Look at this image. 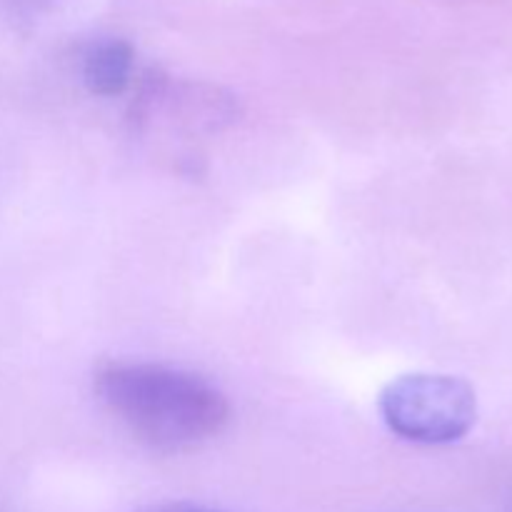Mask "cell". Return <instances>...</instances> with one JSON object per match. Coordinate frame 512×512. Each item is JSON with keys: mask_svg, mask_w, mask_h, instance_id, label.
<instances>
[{"mask_svg": "<svg viewBox=\"0 0 512 512\" xmlns=\"http://www.w3.org/2000/svg\"><path fill=\"white\" fill-rule=\"evenodd\" d=\"M100 403L155 453H185L218 438L230 420L223 390L205 375L145 360L105 363L95 373Z\"/></svg>", "mask_w": 512, "mask_h": 512, "instance_id": "1", "label": "cell"}, {"mask_svg": "<svg viewBox=\"0 0 512 512\" xmlns=\"http://www.w3.org/2000/svg\"><path fill=\"white\" fill-rule=\"evenodd\" d=\"M385 428L413 445H453L478 423V393L465 378L448 373H405L378 395Z\"/></svg>", "mask_w": 512, "mask_h": 512, "instance_id": "2", "label": "cell"}, {"mask_svg": "<svg viewBox=\"0 0 512 512\" xmlns=\"http://www.w3.org/2000/svg\"><path fill=\"white\" fill-rule=\"evenodd\" d=\"M80 78L98 98H118L135 78V48L118 35L95 38L80 55Z\"/></svg>", "mask_w": 512, "mask_h": 512, "instance_id": "3", "label": "cell"}, {"mask_svg": "<svg viewBox=\"0 0 512 512\" xmlns=\"http://www.w3.org/2000/svg\"><path fill=\"white\" fill-rule=\"evenodd\" d=\"M138 512H223V510L205 508V505H195V503H160V505H148V508Z\"/></svg>", "mask_w": 512, "mask_h": 512, "instance_id": "4", "label": "cell"}]
</instances>
